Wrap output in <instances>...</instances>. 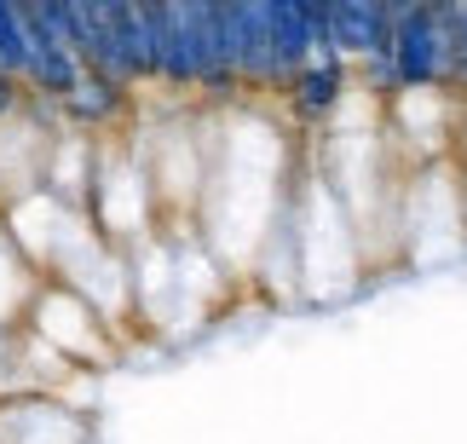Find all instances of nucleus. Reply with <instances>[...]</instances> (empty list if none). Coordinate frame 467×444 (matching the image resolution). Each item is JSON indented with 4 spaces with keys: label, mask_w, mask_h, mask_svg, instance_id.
<instances>
[{
    "label": "nucleus",
    "mask_w": 467,
    "mask_h": 444,
    "mask_svg": "<svg viewBox=\"0 0 467 444\" xmlns=\"http://www.w3.org/2000/svg\"><path fill=\"white\" fill-rule=\"evenodd\" d=\"M128 110V87L121 81H110V76H87L76 81V93H69L64 104H58V116L69 121V128H81V133H93V128H110V121Z\"/></svg>",
    "instance_id": "obj_7"
},
{
    "label": "nucleus",
    "mask_w": 467,
    "mask_h": 444,
    "mask_svg": "<svg viewBox=\"0 0 467 444\" xmlns=\"http://www.w3.org/2000/svg\"><path fill=\"white\" fill-rule=\"evenodd\" d=\"M456 98H467V0H462V29H456Z\"/></svg>",
    "instance_id": "obj_9"
},
{
    "label": "nucleus",
    "mask_w": 467,
    "mask_h": 444,
    "mask_svg": "<svg viewBox=\"0 0 467 444\" xmlns=\"http://www.w3.org/2000/svg\"><path fill=\"white\" fill-rule=\"evenodd\" d=\"M347 93H358L352 64L347 58H312L289 87H283V104H289V116L300 128H317V121H329L340 104H347Z\"/></svg>",
    "instance_id": "obj_5"
},
{
    "label": "nucleus",
    "mask_w": 467,
    "mask_h": 444,
    "mask_svg": "<svg viewBox=\"0 0 467 444\" xmlns=\"http://www.w3.org/2000/svg\"><path fill=\"white\" fill-rule=\"evenodd\" d=\"M225 58L237 76V93H277L265 0H225Z\"/></svg>",
    "instance_id": "obj_3"
},
{
    "label": "nucleus",
    "mask_w": 467,
    "mask_h": 444,
    "mask_svg": "<svg viewBox=\"0 0 467 444\" xmlns=\"http://www.w3.org/2000/svg\"><path fill=\"white\" fill-rule=\"evenodd\" d=\"M24 329L41 335L52 352H64L76 369H93L110 358V324H104V312L58 277H41V289H35L29 312H24Z\"/></svg>",
    "instance_id": "obj_1"
},
{
    "label": "nucleus",
    "mask_w": 467,
    "mask_h": 444,
    "mask_svg": "<svg viewBox=\"0 0 467 444\" xmlns=\"http://www.w3.org/2000/svg\"><path fill=\"white\" fill-rule=\"evenodd\" d=\"M335 52L352 69L364 58L392 52V24H387V0H335Z\"/></svg>",
    "instance_id": "obj_6"
},
{
    "label": "nucleus",
    "mask_w": 467,
    "mask_h": 444,
    "mask_svg": "<svg viewBox=\"0 0 467 444\" xmlns=\"http://www.w3.org/2000/svg\"><path fill=\"white\" fill-rule=\"evenodd\" d=\"M456 29H462V0H427L404 24H392L399 87H444V93H456Z\"/></svg>",
    "instance_id": "obj_2"
},
{
    "label": "nucleus",
    "mask_w": 467,
    "mask_h": 444,
    "mask_svg": "<svg viewBox=\"0 0 467 444\" xmlns=\"http://www.w3.org/2000/svg\"><path fill=\"white\" fill-rule=\"evenodd\" d=\"M0 444H87V421L52 393L0 398Z\"/></svg>",
    "instance_id": "obj_4"
},
{
    "label": "nucleus",
    "mask_w": 467,
    "mask_h": 444,
    "mask_svg": "<svg viewBox=\"0 0 467 444\" xmlns=\"http://www.w3.org/2000/svg\"><path fill=\"white\" fill-rule=\"evenodd\" d=\"M35 289H41V272L29 265V254L12 243V231H0V329H24V312Z\"/></svg>",
    "instance_id": "obj_8"
}]
</instances>
